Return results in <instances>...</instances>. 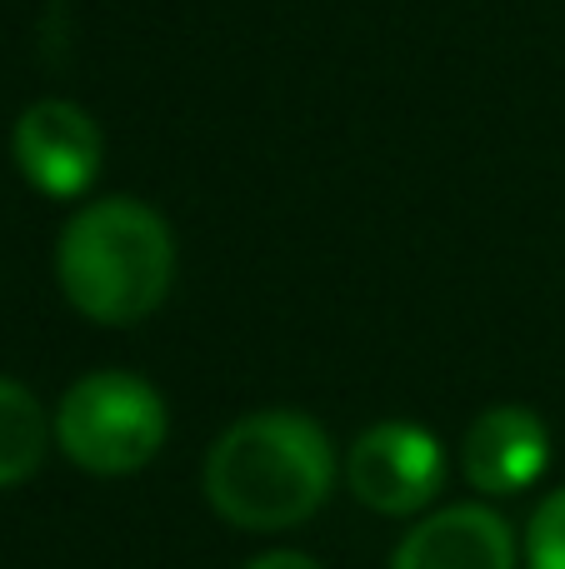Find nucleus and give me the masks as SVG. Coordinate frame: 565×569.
Listing matches in <instances>:
<instances>
[{
    "label": "nucleus",
    "instance_id": "1a4fd4ad",
    "mask_svg": "<svg viewBox=\"0 0 565 569\" xmlns=\"http://www.w3.org/2000/svg\"><path fill=\"white\" fill-rule=\"evenodd\" d=\"M526 569H565V485L536 505L526 525Z\"/></svg>",
    "mask_w": 565,
    "mask_h": 569
},
{
    "label": "nucleus",
    "instance_id": "9d476101",
    "mask_svg": "<svg viewBox=\"0 0 565 569\" xmlns=\"http://www.w3.org/2000/svg\"><path fill=\"white\" fill-rule=\"evenodd\" d=\"M246 569H320V565L300 550H270V555H260V560H250Z\"/></svg>",
    "mask_w": 565,
    "mask_h": 569
},
{
    "label": "nucleus",
    "instance_id": "f03ea898",
    "mask_svg": "<svg viewBox=\"0 0 565 569\" xmlns=\"http://www.w3.org/2000/svg\"><path fill=\"white\" fill-rule=\"evenodd\" d=\"M66 300L96 325H136L160 310L176 280V240L130 196L96 200L66 226L56 250Z\"/></svg>",
    "mask_w": 565,
    "mask_h": 569
},
{
    "label": "nucleus",
    "instance_id": "7ed1b4c3",
    "mask_svg": "<svg viewBox=\"0 0 565 569\" xmlns=\"http://www.w3.org/2000/svg\"><path fill=\"white\" fill-rule=\"evenodd\" d=\"M166 400L156 385L126 370H96L66 390L56 410V440L90 475H136L166 445Z\"/></svg>",
    "mask_w": 565,
    "mask_h": 569
},
{
    "label": "nucleus",
    "instance_id": "0eeeda50",
    "mask_svg": "<svg viewBox=\"0 0 565 569\" xmlns=\"http://www.w3.org/2000/svg\"><path fill=\"white\" fill-rule=\"evenodd\" d=\"M516 530L490 505L426 515L390 555V569H516Z\"/></svg>",
    "mask_w": 565,
    "mask_h": 569
},
{
    "label": "nucleus",
    "instance_id": "39448f33",
    "mask_svg": "<svg viewBox=\"0 0 565 569\" xmlns=\"http://www.w3.org/2000/svg\"><path fill=\"white\" fill-rule=\"evenodd\" d=\"M16 166L40 196H80L100 176V126L70 100H36L16 120Z\"/></svg>",
    "mask_w": 565,
    "mask_h": 569
},
{
    "label": "nucleus",
    "instance_id": "6e6552de",
    "mask_svg": "<svg viewBox=\"0 0 565 569\" xmlns=\"http://www.w3.org/2000/svg\"><path fill=\"white\" fill-rule=\"evenodd\" d=\"M50 425L40 400L16 380H0V490L20 485L40 470L46 460Z\"/></svg>",
    "mask_w": 565,
    "mask_h": 569
},
{
    "label": "nucleus",
    "instance_id": "423d86ee",
    "mask_svg": "<svg viewBox=\"0 0 565 569\" xmlns=\"http://www.w3.org/2000/svg\"><path fill=\"white\" fill-rule=\"evenodd\" d=\"M551 460V430L526 405H496L466 430L460 470L480 495H521L541 480Z\"/></svg>",
    "mask_w": 565,
    "mask_h": 569
},
{
    "label": "nucleus",
    "instance_id": "20e7f679",
    "mask_svg": "<svg viewBox=\"0 0 565 569\" xmlns=\"http://www.w3.org/2000/svg\"><path fill=\"white\" fill-rule=\"evenodd\" d=\"M346 485L376 515H420L446 485V450L410 420H380L350 445Z\"/></svg>",
    "mask_w": 565,
    "mask_h": 569
},
{
    "label": "nucleus",
    "instance_id": "f257e3e1",
    "mask_svg": "<svg viewBox=\"0 0 565 569\" xmlns=\"http://www.w3.org/2000/svg\"><path fill=\"white\" fill-rule=\"evenodd\" d=\"M336 485L330 435L300 410H256L236 420L206 455V500L240 530L306 525Z\"/></svg>",
    "mask_w": 565,
    "mask_h": 569
}]
</instances>
